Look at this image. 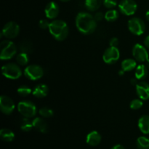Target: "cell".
<instances>
[{
    "mask_svg": "<svg viewBox=\"0 0 149 149\" xmlns=\"http://www.w3.org/2000/svg\"><path fill=\"white\" fill-rule=\"evenodd\" d=\"M148 67L144 64H141L138 65L135 68V76L138 80L144 79L148 75Z\"/></svg>",
    "mask_w": 149,
    "mask_h": 149,
    "instance_id": "19",
    "label": "cell"
},
{
    "mask_svg": "<svg viewBox=\"0 0 149 149\" xmlns=\"http://www.w3.org/2000/svg\"><path fill=\"white\" fill-rule=\"evenodd\" d=\"M146 17L147 20L149 21V10L146 12Z\"/></svg>",
    "mask_w": 149,
    "mask_h": 149,
    "instance_id": "38",
    "label": "cell"
},
{
    "mask_svg": "<svg viewBox=\"0 0 149 149\" xmlns=\"http://www.w3.org/2000/svg\"><path fill=\"white\" fill-rule=\"evenodd\" d=\"M146 65L148 67V68H149V58L148 60H147L146 61Z\"/></svg>",
    "mask_w": 149,
    "mask_h": 149,
    "instance_id": "39",
    "label": "cell"
},
{
    "mask_svg": "<svg viewBox=\"0 0 149 149\" xmlns=\"http://www.w3.org/2000/svg\"><path fill=\"white\" fill-rule=\"evenodd\" d=\"M33 126L35 129L42 133H47L48 132L47 123L42 117H36L33 121Z\"/></svg>",
    "mask_w": 149,
    "mask_h": 149,
    "instance_id": "16",
    "label": "cell"
},
{
    "mask_svg": "<svg viewBox=\"0 0 149 149\" xmlns=\"http://www.w3.org/2000/svg\"><path fill=\"white\" fill-rule=\"evenodd\" d=\"M16 61L19 65H27L29 61V54L21 52L16 55Z\"/></svg>",
    "mask_w": 149,
    "mask_h": 149,
    "instance_id": "25",
    "label": "cell"
},
{
    "mask_svg": "<svg viewBox=\"0 0 149 149\" xmlns=\"http://www.w3.org/2000/svg\"><path fill=\"white\" fill-rule=\"evenodd\" d=\"M143 100H141V98H137L134 99L132 101L130 102V106L132 109L133 110H138V109H141L143 107Z\"/></svg>",
    "mask_w": 149,
    "mask_h": 149,
    "instance_id": "30",
    "label": "cell"
},
{
    "mask_svg": "<svg viewBox=\"0 0 149 149\" xmlns=\"http://www.w3.org/2000/svg\"><path fill=\"white\" fill-rule=\"evenodd\" d=\"M119 10L125 15H132L138 10V4L135 0H122L119 2Z\"/></svg>",
    "mask_w": 149,
    "mask_h": 149,
    "instance_id": "9",
    "label": "cell"
},
{
    "mask_svg": "<svg viewBox=\"0 0 149 149\" xmlns=\"http://www.w3.org/2000/svg\"><path fill=\"white\" fill-rule=\"evenodd\" d=\"M128 29L134 35L141 36L145 32L146 25L142 19L134 17L130 19L128 21Z\"/></svg>",
    "mask_w": 149,
    "mask_h": 149,
    "instance_id": "7",
    "label": "cell"
},
{
    "mask_svg": "<svg viewBox=\"0 0 149 149\" xmlns=\"http://www.w3.org/2000/svg\"><path fill=\"white\" fill-rule=\"evenodd\" d=\"M49 30L50 34L58 41H63L68 35V26L62 20H52L49 23Z\"/></svg>",
    "mask_w": 149,
    "mask_h": 149,
    "instance_id": "2",
    "label": "cell"
},
{
    "mask_svg": "<svg viewBox=\"0 0 149 149\" xmlns=\"http://www.w3.org/2000/svg\"><path fill=\"white\" fill-rule=\"evenodd\" d=\"M45 16L48 19H55L59 14V6L55 1H49L45 9Z\"/></svg>",
    "mask_w": 149,
    "mask_h": 149,
    "instance_id": "14",
    "label": "cell"
},
{
    "mask_svg": "<svg viewBox=\"0 0 149 149\" xmlns=\"http://www.w3.org/2000/svg\"><path fill=\"white\" fill-rule=\"evenodd\" d=\"M49 21L47 20H45V19H43V20H41L39 22V26L40 29H49Z\"/></svg>",
    "mask_w": 149,
    "mask_h": 149,
    "instance_id": "32",
    "label": "cell"
},
{
    "mask_svg": "<svg viewBox=\"0 0 149 149\" xmlns=\"http://www.w3.org/2000/svg\"><path fill=\"white\" fill-rule=\"evenodd\" d=\"M119 17V13L114 9H110L105 14V19L109 22H113Z\"/></svg>",
    "mask_w": 149,
    "mask_h": 149,
    "instance_id": "26",
    "label": "cell"
},
{
    "mask_svg": "<svg viewBox=\"0 0 149 149\" xmlns=\"http://www.w3.org/2000/svg\"><path fill=\"white\" fill-rule=\"evenodd\" d=\"M76 26L83 34H90L95 31L97 21L91 14L86 12L78 13L76 17Z\"/></svg>",
    "mask_w": 149,
    "mask_h": 149,
    "instance_id": "1",
    "label": "cell"
},
{
    "mask_svg": "<svg viewBox=\"0 0 149 149\" xmlns=\"http://www.w3.org/2000/svg\"><path fill=\"white\" fill-rule=\"evenodd\" d=\"M61 1H69V0H61Z\"/></svg>",
    "mask_w": 149,
    "mask_h": 149,
    "instance_id": "40",
    "label": "cell"
},
{
    "mask_svg": "<svg viewBox=\"0 0 149 149\" xmlns=\"http://www.w3.org/2000/svg\"><path fill=\"white\" fill-rule=\"evenodd\" d=\"M19 49L21 52H25L27 54L31 53L33 49V44L31 41L25 39L19 44Z\"/></svg>",
    "mask_w": 149,
    "mask_h": 149,
    "instance_id": "22",
    "label": "cell"
},
{
    "mask_svg": "<svg viewBox=\"0 0 149 149\" xmlns=\"http://www.w3.org/2000/svg\"><path fill=\"white\" fill-rule=\"evenodd\" d=\"M103 4L108 9H113L117 5V0H103Z\"/></svg>",
    "mask_w": 149,
    "mask_h": 149,
    "instance_id": "31",
    "label": "cell"
},
{
    "mask_svg": "<svg viewBox=\"0 0 149 149\" xmlns=\"http://www.w3.org/2000/svg\"><path fill=\"white\" fill-rule=\"evenodd\" d=\"M19 113L26 118H32L36 114V107L32 102L29 100H22L17 105Z\"/></svg>",
    "mask_w": 149,
    "mask_h": 149,
    "instance_id": "5",
    "label": "cell"
},
{
    "mask_svg": "<svg viewBox=\"0 0 149 149\" xmlns=\"http://www.w3.org/2000/svg\"><path fill=\"white\" fill-rule=\"evenodd\" d=\"M120 52L119 49L115 47H109L106 49L103 55V60L106 63L112 64L119 59Z\"/></svg>",
    "mask_w": 149,
    "mask_h": 149,
    "instance_id": "10",
    "label": "cell"
},
{
    "mask_svg": "<svg viewBox=\"0 0 149 149\" xmlns=\"http://www.w3.org/2000/svg\"><path fill=\"white\" fill-rule=\"evenodd\" d=\"M20 127L21 130L24 131V132H29L33 127V122L29 120V118L24 117L20 120Z\"/></svg>",
    "mask_w": 149,
    "mask_h": 149,
    "instance_id": "24",
    "label": "cell"
},
{
    "mask_svg": "<svg viewBox=\"0 0 149 149\" xmlns=\"http://www.w3.org/2000/svg\"><path fill=\"white\" fill-rule=\"evenodd\" d=\"M138 127L142 133L145 135L149 134V116L143 115L138 120Z\"/></svg>",
    "mask_w": 149,
    "mask_h": 149,
    "instance_id": "18",
    "label": "cell"
},
{
    "mask_svg": "<svg viewBox=\"0 0 149 149\" xmlns=\"http://www.w3.org/2000/svg\"><path fill=\"white\" fill-rule=\"evenodd\" d=\"M103 3V0H85V7L91 12L98 10Z\"/></svg>",
    "mask_w": 149,
    "mask_h": 149,
    "instance_id": "21",
    "label": "cell"
},
{
    "mask_svg": "<svg viewBox=\"0 0 149 149\" xmlns=\"http://www.w3.org/2000/svg\"><path fill=\"white\" fill-rule=\"evenodd\" d=\"M39 113L43 118H50L53 116L54 112L51 109L48 107H43L39 109Z\"/></svg>",
    "mask_w": 149,
    "mask_h": 149,
    "instance_id": "29",
    "label": "cell"
},
{
    "mask_svg": "<svg viewBox=\"0 0 149 149\" xmlns=\"http://www.w3.org/2000/svg\"><path fill=\"white\" fill-rule=\"evenodd\" d=\"M24 76L29 79L35 81L42 78L44 75V70L40 65H29L24 69Z\"/></svg>",
    "mask_w": 149,
    "mask_h": 149,
    "instance_id": "8",
    "label": "cell"
},
{
    "mask_svg": "<svg viewBox=\"0 0 149 149\" xmlns=\"http://www.w3.org/2000/svg\"><path fill=\"white\" fill-rule=\"evenodd\" d=\"M131 84H132V85L136 86L137 84H138V82H137V79L136 78L132 79H131Z\"/></svg>",
    "mask_w": 149,
    "mask_h": 149,
    "instance_id": "37",
    "label": "cell"
},
{
    "mask_svg": "<svg viewBox=\"0 0 149 149\" xmlns=\"http://www.w3.org/2000/svg\"><path fill=\"white\" fill-rule=\"evenodd\" d=\"M136 92L138 97L143 100L149 99V84L146 81H140L136 85Z\"/></svg>",
    "mask_w": 149,
    "mask_h": 149,
    "instance_id": "13",
    "label": "cell"
},
{
    "mask_svg": "<svg viewBox=\"0 0 149 149\" xmlns=\"http://www.w3.org/2000/svg\"><path fill=\"white\" fill-rule=\"evenodd\" d=\"M137 147L138 149H149V139L146 137H139L137 140Z\"/></svg>",
    "mask_w": 149,
    "mask_h": 149,
    "instance_id": "27",
    "label": "cell"
},
{
    "mask_svg": "<svg viewBox=\"0 0 149 149\" xmlns=\"http://www.w3.org/2000/svg\"><path fill=\"white\" fill-rule=\"evenodd\" d=\"M1 53L0 58L2 61L11 59L17 53V47L10 40H4L0 44Z\"/></svg>",
    "mask_w": 149,
    "mask_h": 149,
    "instance_id": "4",
    "label": "cell"
},
{
    "mask_svg": "<svg viewBox=\"0 0 149 149\" xmlns=\"http://www.w3.org/2000/svg\"><path fill=\"white\" fill-rule=\"evenodd\" d=\"M94 17L96 21H101V20L105 17V15H103V13H101V12H97V13H96V14L95 15Z\"/></svg>",
    "mask_w": 149,
    "mask_h": 149,
    "instance_id": "33",
    "label": "cell"
},
{
    "mask_svg": "<svg viewBox=\"0 0 149 149\" xmlns=\"http://www.w3.org/2000/svg\"><path fill=\"white\" fill-rule=\"evenodd\" d=\"M110 46L111 47H117L118 45H119V39L116 37H113L111 39L110 42Z\"/></svg>",
    "mask_w": 149,
    "mask_h": 149,
    "instance_id": "34",
    "label": "cell"
},
{
    "mask_svg": "<svg viewBox=\"0 0 149 149\" xmlns=\"http://www.w3.org/2000/svg\"><path fill=\"white\" fill-rule=\"evenodd\" d=\"M15 108L14 101L10 97L1 95L0 97V109L1 112L6 115H10L13 112Z\"/></svg>",
    "mask_w": 149,
    "mask_h": 149,
    "instance_id": "12",
    "label": "cell"
},
{
    "mask_svg": "<svg viewBox=\"0 0 149 149\" xmlns=\"http://www.w3.org/2000/svg\"><path fill=\"white\" fill-rule=\"evenodd\" d=\"M49 92V88L45 84H39L33 88L32 94L38 98H42L47 96Z\"/></svg>",
    "mask_w": 149,
    "mask_h": 149,
    "instance_id": "17",
    "label": "cell"
},
{
    "mask_svg": "<svg viewBox=\"0 0 149 149\" xmlns=\"http://www.w3.org/2000/svg\"><path fill=\"white\" fill-rule=\"evenodd\" d=\"M144 45H145L146 47L149 49V35L146 37L145 40H144Z\"/></svg>",
    "mask_w": 149,
    "mask_h": 149,
    "instance_id": "35",
    "label": "cell"
},
{
    "mask_svg": "<svg viewBox=\"0 0 149 149\" xmlns=\"http://www.w3.org/2000/svg\"><path fill=\"white\" fill-rule=\"evenodd\" d=\"M33 90L28 87L27 85H22L19 87L17 90V93H18L19 95L22 96V97H26V96L29 95L31 93H32Z\"/></svg>",
    "mask_w": 149,
    "mask_h": 149,
    "instance_id": "28",
    "label": "cell"
},
{
    "mask_svg": "<svg viewBox=\"0 0 149 149\" xmlns=\"http://www.w3.org/2000/svg\"><path fill=\"white\" fill-rule=\"evenodd\" d=\"M20 33V26L14 21H10L6 23L3 27L1 33V37H5L11 39L17 37Z\"/></svg>",
    "mask_w": 149,
    "mask_h": 149,
    "instance_id": "6",
    "label": "cell"
},
{
    "mask_svg": "<svg viewBox=\"0 0 149 149\" xmlns=\"http://www.w3.org/2000/svg\"><path fill=\"white\" fill-rule=\"evenodd\" d=\"M111 149H125V148L123 146L120 145V144H117V145H116V146H114L113 147H112Z\"/></svg>",
    "mask_w": 149,
    "mask_h": 149,
    "instance_id": "36",
    "label": "cell"
},
{
    "mask_svg": "<svg viewBox=\"0 0 149 149\" xmlns=\"http://www.w3.org/2000/svg\"><path fill=\"white\" fill-rule=\"evenodd\" d=\"M0 137L6 142H12L15 139V134L10 130L7 128H2L0 130Z\"/></svg>",
    "mask_w": 149,
    "mask_h": 149,
    "instance_id": "23",
    "label": "cell"
},
{
    "mask_svg": "<svg viewBox=\"0 0 149 149\" xmlns=\"http://www.w3.org/2000/svg\"><path fill=\"white\" fill-rule=\"evenodd\" d=\"M86 142L90 146H97L101 142V135L97 131H92L87 135Z\"/></svg>",
    "mask_w": 149,
    "mask_h": 149,
    "instance_id": "15",
    "label": "cell"
},
{
    "mask_svg": "<svg viewBox=\"0 0 149 149\" xmlns=\"http://www.w3.org/2000/svg\"><path fill=\"white\" fill-rule=\"evenodd\" d=\"M1 73L4 77L10 79H17L23 74L21 68L17 63H8L1 67Z\"/></svg>",
    "mask_w": 149,
    "mask_h": 149,
    "instance_id": "3",
    "label": "cell"
},
{
    "mask_svg": "<svg viewBox=\"0 0 149 149\" xmlns=\"http://www.w3.org/2000/svg\"><path fill=\"white\" fill-rule=\"evenodd\" d=\"M137 67V62L135 59L132 58H127L124 60L122 63V69L125 72L127 71H131L136 68Z\"/></svg>",
    "mask_w": 149,
    "mask_h": 149,
    "instance_id": "20",
    "label": "cell"
},
{
    "mask_svg": "<svg viewBox=\"0 0 149 149\" xmlns=\"http://www.w3.org/2000/svg\"><path fill=\"white\" fill-rule=\"evenodd\" d=\"M132 55L136 61L146 63L148 59V53L145 46L141 44H136L132 49Z\"/></svg>",
    "mask_w": 149,
    "mask_h": 149,
    "instance_id": "11",
    "label": "cell"
}]
</instances>
